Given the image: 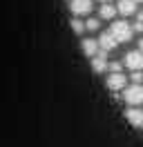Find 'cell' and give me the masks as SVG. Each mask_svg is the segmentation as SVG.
<instances>
[{
	"label": "cell",
	"instance_id": "cell-9",
	"mask_svg": "<svg viewBox=\"0 0 143 147\" xmlns=\"http://www.w3.org/2000/svg\"><path fill=\"white\" fill-rule=\"evenodd\" d=\"M92 69L96 74H103L107 69V58H105V51H101V54L92 56Z\"/></svg>",
	"mask_w": 143,
	"mask_h": 147
},
{
	"label": "cell",
	"instance_id": "cell-12",
	"mask_svg": "<svg viewBox=\"0 0 143 147\" xmlns=\"http://www.w3.org/2000/svg\"><path fill=\"white\" fill-rule=\"evenodd\" d=\"M72 29H74V34H83L85 31V22L78 20V16H74L72 18Z\"/></svg>",
	"mask_w": 143,
	"mask_h": 147
},
{
	"label": "cell",
	"instance_id": "cell-7",
	"mask_svg": "<svg viewBox=\"0 0 143 147\" xmlns=\"http://www.w3.org/2000/svg\"><path fill=\"white\" fill-rule=\"evenodd\" d=\"M125 118H127V123H130V125H134V127H141V125H143V109H139V107L134 105L132 109L125 111Z\"/></svg>",
	"mask_w": 143,
	"mask_h": 147
},
{
	"label": "cell",
	"instance_id": "cell-14",
	"mask_svg": "<svg viewBox=\"0 0 143 147\" xmlns=\"http://www.w3.org/2000/svg\"><path fill=\"white\" fill-rule=\"evenodd\" d=\"M121 67H123V63H107L110 71H121Z\"/></svg>",
	"mask_w": 143,
	"mask_h": 147
},
{
	"label": "cell",
	"instance_id": "cell-17",
	"mask_svg": "<svg viewBox=\"0 0 143 147\" xmlns=\"http://www.w3.org/2000/svg\"><path fill=\"white\" fill-rule=\"evenodd\" d=\"M139 49H141V51H143V38H141V40H139Z\"/></svg>",
	"mask_w": 143,
	"mask_h": 147
},
{
	"label": "cell",
	"instance_id": "cell-4",
	"mask_svg": "<svg viewBox=\"0 0 143 147\" xmlns=\"http://www.w3.org/2000/svg\"><path fill=\"white\" fill-rule=\"evenodd\" d=\"M125 83H127V78H125L121 71H112L110 76H107V89H112V92L125 89Z\"/></svg>",
	"mask_w": 143,
	"mask_h": 147
},
{
	"label": "cell",
	"instance_id": "cell-16",
	"mask_svg": "<svg viewBox=\"0 0 143 147\" xmlns=\"http://www.w3.org/2000/svg\"><path fill=\"white\" fill-rule=\"evenodd\" d=\"M132 31H143V22L141 20H136V22L132 25Z\"/></svg>",
	"mask_w": 143,
	"mask_h": 147
},
{
	"label": "cell",
	"instance_id": "cell-6",
	"mask_svg": "<svg viewBox=\"0 0 143 147\" xmlns=\"http://www.w3.org/2000/svg\"><path fill=\"white\" fill-rule=\"evenodd\" d=\"M96 42H98V49H101V51H105V54H107V51H112V49H116V45H118L110 31H103V34L98 36Z\"/></svg>",
	"mask_w": 143,
	"mask_h": 147
},
{
	"label": "cell",
	"instance_id": "cell-1",
	"mask_svg": "<svg viewBox=\"0 0 143 147\" xmlns=\"http://www.w3.org/2000/svg\"><path fill=\"white\" fill-rule=\"evenodd\" d=\"M110 34L114 36L116 42H127L134 31H132V25H127L125 20H116V22H112V27H110Z\"/></svg>",
	"mask_w": 143,
	"mask_h": 147
},
{
	"label": "cell",
	"instance_id": "cell-18",
	"mask_svg": "<svg viewBox=\"0 0 143 147\" xmlns=\"http://www.w3.org/2000/svg\"><path fill=\"white\" fill-rule=\"evenodd\" d=\"M139 20H141V22H143V11H141V13H139Z\"/></svg>",
	"mask_w": 143,
	"mask_h": 147
},
{
	"label": "cell",
	"instance_id": "cell-15",
	"mask_svg": "<svg viewBox=\"0 0 143 147\" xmlns=\"http://www.w3.org/2000/svg\"><path fill=\"white\" fill-rule=\"evenodd\" d=\"M130 78H132L134 83H141V80H143V74H141V71H132V76H130Z\"/></svg>",
	"mask_w": 143,
	"mask_h": 147
},
{
	"label": "cell",
	"instance_id": "cell-8",
	"mask_svg": "<svg viewBox=\"0 0 143 147\" xmlns=\"http://www.w3.org/2000/svg\"><path fill=\"white\" fill-rule=\"evenodd\" d=\"M116 11L123 13V16H132V13H136V0H118Z\"/></svg>",
	"mask_w": 143,
	"mask_h": 147
},
{
	"label": "cell",
	"instance_id": "cell-13",
	"mask_svg": "<svg viewBox=\"0 0 143 147\" xmlns=\"http://www.w3.org/2000/svg\"><path fill=\"white\" fill-rule=\"evenodd\" d=\"M98 27H101V22H98V18H89L87 22H85V29H87V31H96Z\"/></svg>",
	"mask_w": 143,
	"mask_h": 147
},
{
	"label": "cell",
	"instance_id": "cell-10",
	"mask_svg": "<svg viewBox=\"0 0 143 147\" xmlns=\"http://www.w3.org/2000/svg\"><path fill=\"white\" fill-rule=\"evenodd\" d=\"M83 51H85V56H96L98 54V42L94 40V38H85L83 40Z\"/></svg>",
	"mask_w": 143,
	"mask_h": 147
},
{
	"label": "cell",
	"instance_id": "cell-5",
	"mask_svg": "<svg viewBox=\"0 0 143 147\" xmlns=\"http://www.w3.org/2000/svg\"><path fill=\"white\" fill-rule=\"evenodd\" d=\"M69 9L74 16H87L92 11V0H69Z\"/></svg>",
	"mask_w": 143,
	"mask_h": 147
},
{
	"label": "cell",
	"instance_id": "cell-11",
	"mask_svg": "<svg viewBox=\"0 0 143 147\" xmlns=\"http://www.w3.org/2000/svg\"><path fill=\"white\" fill-rule=\"evenodd\" d=\"M98 13H101V18H103V20H112L116 16V7H112L110 2H103V7L98 9Z\"/></svg>",
	"mask_w": 143,
	"mask_h": 147
},
{
	"label": "cell",
	"instance_id": "cell-19",
	"mask_svg": "<svg viewBox=\"0 0 143 147\" xmlns=\"http://www.w3.org/2000/svg\"><path fill=\"white\" fill-rule=\"evenodd\" d=\"M101 2H110V0H101Z\"/></svg>",
	"mask_w": 143,
	"mask_h": 147
},
{
	"label": "cell",
	"instance_id": "cell-2",
	"mask_svg": "<svg viewBox=\"0 0 143 147\" xmlns=\"http://www.w3.org/2000/svg\"><path fill=\"white\" fill-rule=\"evenodd\" d=\"M123 98H125V102H130V105H143V85L134 83L132 87H127L123 92Z\"/></svg>",
	"mask_w": 143,
	"mask_h": 147
},
{
	"label": "cell",
	"instance_id": "cell-3",
	"mask_svg": "<svg viewBox=\"0 0 143 147\" xmlns=\"http://www.w3.org/2000/svg\"><path fill=\"white\" fill-rule=\"evenodd\" d=\"M123 65L132 71H143V51H127L123 58Z\"/></svg>",
	"mask_w": 143,
	"mask_h": 147
}]
</instances>
